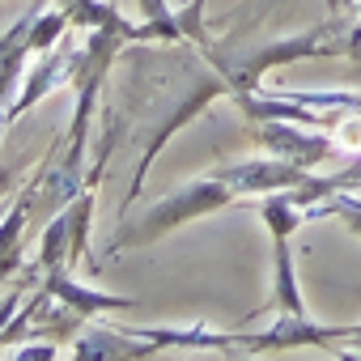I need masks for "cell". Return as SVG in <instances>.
Masks as SVG:
<instances>
[{
  "label": "cell",
  "instance_id": "cell-1",
  "mask_svg": "<svg viewBox=\"0 0 361 361\" xmlns=\"http://www.w3.org/2000/svg\"><path fill=\"white\" fill-rule=\"evenodd\" d=\"M221 94H234V90L196 43L192 47H188V39L183 43H166V39L128 43L123 81L111 102V128L128 123V132L119 140H136L140 157H136L123 204H132L140 196L145 174H149L153 157L161 153V145L178 128H188Z\"/></svg>",
  "mask_w": 361,
  "mask_h": 361
},
{
  "label": "cell",
  "instance_id": "cell-2",
  "mask_svg": "<svg viewBox=\"0 0 361 361\" xmlns=\"http://www.w3.org/2000/svg\"><path fill=\"white\" fill-rule=\"evenodd\" d=\"M310 170L306 166H293L285 157H272V161H238V166H217L209 178H196V183L178 188L170 196H161L145 217L136 221H123L119 234L111 238L106 255H119L123 247H145L153 238H166L170 230L188 226L196 217H209L226 204H234L238 196H268V192H289V188H306L310 183Z\"/></svg>",
  "mask_w": 361,
  "mask_h": 361
},
{
  "label": "cell",
  "instance_id": "cell-3",
  "mask_svg": "<svg viewBox=\"0 0 361 361\" xmlns=\"http://www.w3.org/2000/svg\"><path fill=\"white\" fill-rule=\"evenodd\" d=\"M234 336V348L230 357H259V353H289V348H336V340H361V323L353 327H323V323H310L306 314H281L268 331H230Z\"/></svg>",
  "mask_w": 361,
  "mask_h": 361
},
{
  "label": "cell",
  "instance_id": "cell-4",
  "mask_svg": "<svg viewBox=\"0 0 361 361\" xmlns=\"http://www.w3.org/2000/svg\"><path fill=\"white\" fill-rule=\"evenodd\" d=\"M255 140H259L264 149H272L276 157H285V161H293V166H306V170L336 153L331 136H319V128H302V123H293V119H259Z\"/></svg>",
  "mask_w": 361,
  "mask_h": 361
},
{
  "label": "cell",
  "instance_id": "cell-5",
  "mask_svg": "<svg viewBox=\"0 0 361 361\" xmlns=\"http://www.w3.org/2000/svg\"><path fill=\"white\" fill-rule=\"evenodd\" d=\"M39 276H43L39 289H43L47 298L64 302L68 310H77V314H85V319L106 314V310H132V306H136V298H115V293H98V289H90V285H77V281L68 276V264H60V268H43Z\"/></svg>",
  "mask_w": 361,
  "mask_h": 361
},
{
  "label": "cell",
  "instance_id": "cell-6",
  "mask_svg": "<svg viewBox=\"0 0 361 361\" xmlns=\"http://www.w3.org/2000/svg\"><path fill=\"white\" fill-rule=\"evenodd\" d=\"M43 60H39V68H30V77H26V85L13 94V102H9V119H18L22 111H30L39 98H47L56 85H64L68 81V56L73 51H60V47H47V51H39Z\"/></svg>",
  "mask_w": 361,
  "mask_h": 361
},
{
  "label": "cell",
  "instance_id": "cell-7",
  "mask_svg": "<svg viewBox=\"0 0 361 361\" xmlns=\"http://www.w3.org/2000/svg\"><path fill=\"white\" fill-rule=\"evenodd\" d=\"M30 196L22 192L13 204H9V213L0 217V281L5 276H13V272H26V255H22V247H26V226H30Z\"/></svg>",
  "mask_w": 361,
  "mask_h": 361
},
{
  "label": "cell",
  "instance_id": "cell-8",
  "mask_svg": "<svg viewBox=\"0 0 361 361\" xmlns=\"http://www.w3.org/2000/svg\"><path fill=\"white\" fill-rule=\"evenodd\" d=\"M60 9L73 18L77 30H94L115 13V0H60Z\"/></svg>",
  "mask_w": 361,
  "mask_h": 361
},
{
  "label": "cell",
  "instance_id": "cell-9",
  "mask_svg": "<svg viewBox=\"0 0 361 361\" xmlns=\"http://www.w3.org/2000/svg\"><path fill=\"white\" fill-rule=\"evenodd\" d=\"M327 213H336V217H344L348 226H353V234H361V200H348V196H327V200H319V204H310L306 209V217H327Z\"/></svg>",
  "mask_w": 361,
  "mask_h": 361
},
{
  "label": "cell",
  "instance_id": "cell-10",
  "mask_svg": "<svg viewBox=\"0 0 361 361\" xmlns=\"http://www.w3.org/2000/svg\"><path fill=\"white\" fill-rule=\"evenodd\" d=\"M13 357H22V361H26V357H30V361H35V357H60V348H56V344H43V348H13Z\"/></svg>",
  "mask_w": 361,
  "mask_h": 361
},
{
  "label": "cell",
  "instance_id": "cell-11",
  "mask_svg": "<svg viewBox=\"0 0 361 361\" xmlns=\"http://www.w3.org/2000/svg\"><path fill=\"white\" fill-rule=\"evenodd\" d=\"M22 293H26V289H22V285H18V289H13V293H9V298H5V302H0V314H13V310H18V306H22Z\"/></svg>",
  "mask_w": 361,
  "mask_h": 361
},
{
  "label": "cell",
  "instance_id": "cell-12",
  "mask_svg": "<svg viewBox=\"0 0 361 361\" xmlns=\"http://www.w3.org/2000/svg\"><path fill=\"white\" fill-rule=\"evenodd\" d=\"M13 178H18V170H13V166H9V170H0V196L13 188Z\"/></svg>",
  "mask_w": 361,
  "mask_h": 361
},
{
  "label": "cell",
  "instance_id": "cell-13",
  "mask_svg": "<svg viewBox=\"0 0 361 361\" xmlns=\"http://www.w3.org/2000/svg\"><path fill=\"white\" fill-rule=\"evenodd\" d=\"M327 5H331V13H340V9L348 5V0H327Z\"/></svg>",
  "mask_w": 361,
  "mask_h": 361
},
{
  "label": "cell",
  "instance_id": "cell-14",
  "mask_svg": "<svg viewBox=\"0 0 361 361\" xmlns=\"http://www.w3.org/2000/svg\"><path fill=\"white\" fill-rule=\"evenodd\" d=\"M357 161H361V157H357Z\"/></svg>",
  "mask_w": 361,
  "mask_h": 361
}]
</instances>
